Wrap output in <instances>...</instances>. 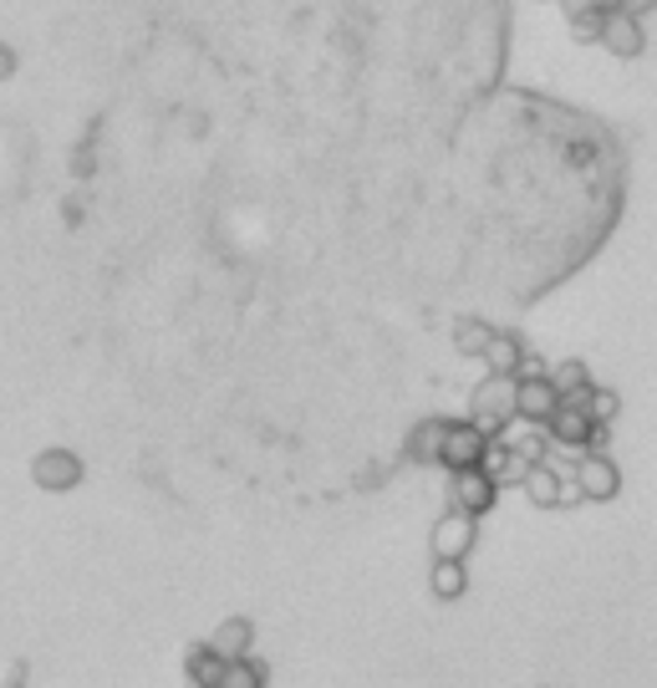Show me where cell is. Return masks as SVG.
Listing matches in <instances>:
<instances>
[{"label": "cell", "mask_w": 657, "mask_h": 688, "mask_svg": "<svg viewBox=\"0 0 657 688\" xmlns=\"http://www.w3.org/2000/svg\"><path fill=\"white\" fill-rule=\"evenodd\" d=\"M510 419H514V377L490 373L474 387V399H469V423H474L484 439H494Z\"/></svg>", "instance_id": "1"}, {"label": "cell", "mask_w": 657, "mask_h": 688, "mask_svg": "<svg viewBox=\"0 0 657 688\" xmlns=\"http://www.w3.org/2000/svg\"><path fill=\"white\" fill-rule=\"evenodd\" d=\"M474 535H479V520L449 505L439 520H433V535H429L433 561H464V556L474 551Z\"/></svg>", "instance_id": "2"}, {"label": "cell", "mask_w": 657, "mask_h": 688, "mask_svg": "<svg viewBox=\"0 0 657 688\" xmlns=\"http://www.w3.org/2000/svg\"><path fill=\"white\" fill-rule=\"evenodd\" d=\"M82 474H87V464L72 454V449H41V454L31 459V480H37V490H47V495L77 490Z\"/></svg>", "instance_id": "3"}, {"label": "cell", "mask_w": 657, "mask_h": 688, "mask_svg": "<svg viewBox=\"0 0 657 688\" xmlns=\"http://www.w3.org/2000/svg\"><path fill=\"white\" fill-rule=\"evenodd\" d=\"M490 439L479 434L469 419H449L443 423V444H439V464L443 470H479V454H484Z\"/></svg>", "instance_id": "4"}, {"label": "cell", "mask_w": 657, "mask_h": 688, "mask_svg": "<svg viewBox=\"0 0 657 688\" xmlns=\"http://www.w3.org/2000/svg\"><path fill=\"white\" fill-rule=\"evenodd\" d=\"M571 480H576V490H581V500H617L621 495V470L611 464L607 454H581L571 464Z\"/></svg>", "instance_id": "5"}, {"label": "cell", "mask_w": 657, "mask_h": 688, "mask_svg": "<svg viewBox=\"0 0 657 688\" xmlns=\"http://www.w3.org/2000/svg\"><path fill=\"white\" fill-rule=\"evenodd\" d=\"M601 47L611 51V57H621V61H633V57H643L647 51V21L643 16H633V11H607V21H601Z\"/></svg>", "instance_id": "6"}, {"label": "cell", "mask_w": 657, "mask_h": 688, "mask_svg": "<svg viewBox=\"0 0 657 688\" xmlns=\"http://www.w3.org/2000/svg\"><path fill=\"white\" fill-rule=\"evenodd\" d=\"M449 500H454V510H464V515H490L494 500H500V484L490 480L484 470H454V480H449Z\"/></svg>", "instance_id": "7"}, {"label": "cell", "mask_w": 657, "mask_h": 688, "mask_svg": "<svg viewBox=\"0 0 657 688\" xmlns=\"http://www.w3.org/2000/svg\"><path fill=\"white\" fill-rule=\"evenodd\" d=\"M556 409H561V393H556L546 377H520V383H514V419L546 423Z\"/></svg>", "instance_id": "8"}, {"label": "cell", "mask_w": 657, "mask_h": 688, "mask_svg": "<svg viewBox=\"0 0 657 688\" xmlns=\"http://www.w3.org/2000/svg\"><path fill=\"white\" fill-rule=\"evenodd\" d=\"M500 439L504 449H510V454H520L526 459V464H540V459L550 454V439H546V423H530V419H510L500 429Z\"/></svg>", "instance_id": "9"}, {"label": "cell", "mask_w": 657, "mask_h": 688, "mask_svg": "<svg viewBox=\"0 0 657 688\" xmlns=\"http://www.w3.org/2000/svg\"><path fill=\"white\" fill-rule=\"evenodd\" d=\"M255 648V622L251 617H225L215 628V638H209V652L215 658H225V664H235V658H251Z\"/></svg>", "instance_id": "10"}, {"label": "cell", "mask_w": 657, "mask_h": 688, "mask_svg": "<svg viewBox=\"0 0 657 688\" xmlns=\"http://www.w3.org/2000/svg\"><path fill=\"white\" fill-rule=\"evenodd\" d=\"M443 423L449 419H419L403 439V454L413 464H439V444H443Z\"/></svg>", "instance_id": "11"}, {"label": "cell", "mask_w": 657, "mask_h": 688, "mask_svg": "<svg viewBox=\"0 0 657 688\" xmlns=\"http://www.w3.org/2000/svg\"><path fill=\"white\" fill-rule=\"evenodd\" d=\"M479 470L490 474L494 484H520V480H526L530 464H526L520 454H510V449H504L500 439H490V444H484V454H479Z\"/></svg>", "instance_id": "12"}, {"label": "cell", "mask_w": 657, "mask_h": 688, "mask_svg": "<svg viewBox=\"0 0 657 688\" xmlns=\"http://www.w3.org/2000/svg\"><path fill=\"white\" fill-rule=\"evenodd\" d=\"M479 357H484V367H490V373L514 377V367H520V357H526V342L514 337V332H494L490 347L479 352Z\"/></svg>", "instance_id": "13"}, {"label": "cell", "mask_w": 657, "mask_h": 688, "mask_svg": "<svg viewBox=\"0 0 657 688\" xmlns=\"http://www.w3.org/2000/svg\"><path fill=\"white\" fill-rule=\"evenodd\" d=\"M219 674H225V658H215L209 642H194V648L184 652V678H189L194 688H219Z\"/></svg>", "instance_id": "14"}, {"label": "cell", "mask_w": 657, "mask_h": 688, "mask_svg": "<svg viewBox=\"0 0 657 688\" xmlns=\"http://www.w3.org/2000/svg\"><path fill=\"white\" fill-rule=\"evenodd\" d=\"M561 480H566V474H556L546 459H540V464H530V470H526V480H520V484H526L530 505L556 510V500H561Z\"/></svg>", "instance_id": "15"}, {"label": "cell", "mask_w": 657, "mask_h": 688, "mask_svg": "<svg viewBox=\"0 0 657 688\" xmlns=\"http://www.w3.org/2000/svg\"><path fill=\"white\" fill-rule=\"evenodd\" d=\"M429 592L439 597V602H459V597L469 592V571H464V561H433V571H429Z\"/></svg>", "instance_id": "16"}, {"label": "cell", "mask_w": 657, "mask_h": 688, "mask_svg": "<svg viewBox=\"0 0 657 688\" xmlns=\"http://www.w3.org/2000/svg\"><path fill=\"white\" fill-rule=\"evenodd\" d=\"M490 337H494V326L484 322V316H459L454 322V352L459 357H479V352L490 347Z\"/></svg>", "instance_id": "17"}, {"label": "cell", "mask_w": 657, "mask_h": 688, "mask_svg": "<svg viewBox=\"0 0 657 688\" xmlns=\"http://www.w3.org/2000/svg\"><path fill=\"white\" fill-rule=\"evenodd\" d=\"M271 684V668L261 664V658H235V664H225V674H219V688H265Z\"/></svg>", "instance_id": "18"}, {"label": "cell", "mask_w": 657, "mask_h": 688, "mask_svg": "<svg viewBox=\"0 0 657 688\" xmlns=\"http://www.w3.org/2000/svg\"><path fill=\"white\" fill-rule=\"evenodd\" d=\"M581 413L591 423H611L621 413V399L611 393V387H591V393H586V403H581Z\"/></svg>", "instance_id": "19"}, {"label": "cell", "mask_w": 657, "mask_h": 688, "mask_svg": "<svg viewBox=\"0 0 657 688\" xmlns=\"http://www.w3.org/2000/svg\"><path fill=\"white\" fill-rule=\"evenodd\" d=\"M601 21H607V11H571V37L576 41H601Z\"/></svg>", "instance_id": "20"}, {"label": "cell", "mask_w": 657, "mask_h": 688, "mask_svg": "<svg viewBox=\"0 0 657 688\" xmlns=\"http://www.w3.org/2000/svg\"><path fill=\"white\" fill-rule=\"evenodd\" d=\"M520 377H546V363H540L536 352H526V357H520V367H514V383H520Z\"/></svg>", "instance_id": "21"}, {"label": "cell", "mask_w": 657, "mask_h": 688, "mask_svg": "<svg viewBox=\"0 0 657 688\" xmlns=\"http://www.w3.org/2000/svg\"><path fill=\"white\" fill-rule=\"evenodd\" d=\"M556 505H581V490H576V480H571V474H566V480H561V500H556Z\"/></svg>", "instance_id": "22"}, {"label": "cell", "mask_w": 657, "mask_h": 688, "mask_svg": "<svg viewBox=\"0 0 657 688\" xmlns=\"http://www.w3.org/2000/svg\"><path fill=\"white\" fill-rule=\"evenodd\" d=\"M6 77H16V51L0 41V82H6Z\"/></svg>", "instance_id": "23"}, {"label": "cell", "mask_w": 657, "mask_h": 688, "mask_svg": "<svg viewBox=\"0 0 657 688\" xmlns=\"http://www.w3.org/2000/svg\"><path fill=\"white\" fill-rule=\"evenodd\" d=\"M26 678H31V668H26V664H16V668H11V678H6V684H0V688H26Z\"/></svg>", "instance_id": "24"}, {"label": "cell", "mask_w": 657, "mask_h": 688, "mask_svg": "<svg viewBox=\"0 0 657 688\" xmlns=\"http://www.w3.org/2000/svg\"><path fill=\"white\" fill-rule=\"evenodd\" d=\"M540 6H556V0H540Z\"/></svg>", "instance_id": "25"}]
</instances>
